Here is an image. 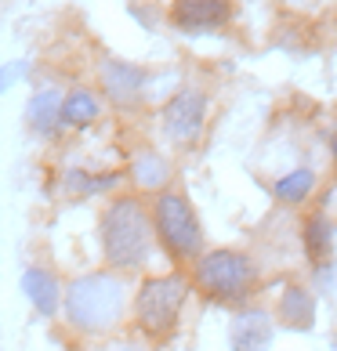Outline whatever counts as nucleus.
Listing matches in <instances>:
<instances>
[{
    "mask_svg": "<svg viewBox=\"0 0 337 351\" xmlns=\"http://www.w3.org/2000/svg\"><path fill=\"white\" fill-rule=\"evenodd\" d=\"M301 239H305L308 261H312L316 268H319V265H330V257H334V217H330V210L308 214Z\"/></svg>",
    "mask_w": 337,
    "mask_h": 351,
    "instance_id": "12",
    "label": "nucleus"
},
{
    "mask_svg": "<svg viewBox=\"0 0 337 351\" xmlns=\"http://www.w3.org/2000/svg\"><path fill=\"white\" fill-rule=\"evenodd\" d=\"M120 171H106V174H87V171H69L62 178V189L73 196H95V192H109L120 185Z\"/></svg>",
    "mask_w": 337,
    "mask_h": 351,
    "instance_id": "17",
    "label": "nucleus"
},
{
    "mask_svg": "<svg viewBox=\"0 0 337 351\" xmlns=\"http://www.w3.org/2000/svg\"><path fill=\"white\" fill-rule=\"evenodd\" d=\"M131 181L138 189H149V192H163V185L171 181V160H167L163 152L156 149H146V152H138V160L131 163Z\"/></svg>",
    "mask_w": 337,
    "mask_h": 351,
    "instance_id": "13",
    "label": "nucleus"
},
{
    "mask_svg": "<svg viewBox=\"0 0 337 351\" xmlns=\"http://www.w3.org/2000/svg\"><path fill=\"white\" fill-rule=\"evenodd\" d=\"M207 95L196 87H185V90H178V95L163 106L160 112V120H163V131L171 141H196L200 131H203V123H207Z\"/></svg>",
    "mask_w": 337,
    "mask_h": 351,
    "instance_id": "6",
    "label": "nucleus"
},
{
    "mask_svg": "<svg viewBox=\"0 0 337 351\" xmlns=\"http://www.w3.org/2000/svg\"><path fill=\"white\" fill-rule=\"evenodd\" d=\"M185 301H189V279L181 271L149 276L135 293V326L152 341H160V337L178 330Z\"/></svg>",
    "mask_w": 337,
    "mask_h": 351,
    "instance_id": "5",
    "label": "nucleus"
},
{
    "mask_svg": "<svg viewBox=\"0 0 337 351\" xmlns=\"http://www.w3.org/2000/svg\"><path fill=\"white\" fill-rule=\"evenodd\" d=\"M279 4H287V8H312L316 0H279Z\"/></svg>",
    "mask_w": 337,
    "mask_h": 351,
    "instance_id": "19",
    "label": "nucleus"
},
{
    "mask_svg": "<svg viewBox=\"0 0 337 351\" xmlns=\"http://www.w3.org/2000/svg\"><path fill=\"white\" fill-rule=\"evenodd\" d=\"M58 112H62V95L55 87H44L30 98V109H25V120L36 134H55L58 131Z\"/></svg>",
    "mask_w": 337,
    "mask_h": 351,
    "instance_id": "14",
    "label": "nucleus"
},
{
    "mask_svg": "<svg viewBox=\"0 0 337 351\" xmlns=\"http://www.w3.org/2000/svg\"><path fill=\"white\" fill-rule=\"evenodd\" d=\"M152 221V239H156L174 261H196L203 254V225L196 217V206H192L181 192L163 189L156 203L149 210Z\"/></svg>",
    "mask_w": 337,
    "mask_h": 351,
    "instance_id": "4",
    "label": "nucleus"
},
{
    "mask_svg": "<svg viewBox=\"0 0 337 351\" xmlns=\"http://www.w3.org/2000/svg\"><path fill=\"white\" fill-rule=\"evenodd\" d=\"M62 311L76 333H109L124 322L127 311V286L116 271H87L69 279L62 290Z\"/></svg>",
    "mask_w": 337,
    "mask_h": 351,
    "instance_id": "1",
    "label": "nucleus"
},
{
    "mask_svg": "<svg viewBox=\"0 0 337 351\" xmlns=\"http://www.w3.org/2000/svg\"><path fill=\"white\" fill-rule=\"evenodd\" d=\"M316 185H319V178H316V171H290V174H283L279 181H276V199L279 203H290V206H297V203H305L308 196L316 192Z\"/></svg>",
    "mask_w": 337,
    "mask_h": 351,
    "instance_id": "16",
    "label": "nucleus"
},
{
    "mask_svg": "<svg viewBox=\"0 0 337 351\" xmlns=\"http://www.w3.org/2000/svg\"><path fill=\"white\" fill-rule=\"evenodd\" d=\"M102 254L113 271H138L152 257V221L138 196H116L98 221Z\"/></svg>",
    "mask_w": 337,
    "mask_h": 351,
    "instance_id": "2",
    "label": "nucleus"
},
{
    "mask_svg": "<svg viewBox=\"0 0 337 351\" xmlns=\"http://www.w3.org/2000/svg\"><path fill=\"white\" fill-rule=\"evenodd\" d=\"M192 279H196V286L211 301L240 304V301H247L257 286V265L251 254L232 250V246H218V250H207L196 257Z\"/></svg>",
    "mask_w": 337,
    "mask_h": 351,
    "instance_id": "3",
    "label": "nucleus"
},
{
    "mask_svg": "<svg viewBox=\"0 0 337 351\" xmlns=\"http://www.w3.org/2000/svg\"><path fill=\"white\" fill-rule=\"evenodd\" d=\"M102 87H106V95L113 101H127L146 87V69L131 66V62H120V58H109L102 66Z\"/></svg>",
    "mask_w": 337,
    "mask_h": 351,
    "instance_id": "11",
    "label": "nucleus"
},
{
    "mask_svg": "<svg viewBox=\"0 0 337 351\" xmlns=\"http://www.w3.org/2000/svg\"><path fill=\"white\" fill-rule=\"evenodd\" d=\"M98 112H102V106H98V95L95 90H87V87H80V90H69L66 98H62V112H58V120L66 123V127H91L98 120Z\"/></svg>",
    "mask_w": 337,
    "mask_h": 351,
    "instance_id": "15",
    "label": "nucleus"
},
{
    "mask_svg": "<svg viewBox=\"0 0 337 351\" xmlns=\"http://www.w3.org/2000/svg\"><path fill=\"white\" fill-rule=\"evenodd\" d=\"M316 311H319V304H316V293L308 290V286L290 282L287 290H283V297H279V322L287 330L308 333L316 326Z\"/></svg>",
    "mask_w": 337,
    "mask_h": 351,
    "instance_id": "9",
    "label": "nucleus"
},
{
    "mask_svg": "<svg viewBox=\"0 0 337 351\" xmlns=\"http://www.w3.org/2000/svg\"><path fill=\"white\" fill-rule=\"evenodd\" d=\"M272 333H276V326H272V315L265 308H243L232 319L229 344H232V351H268Z\"/></svg>",
    "mask_w": 337,
    "mask_h": 351,
    "instance_id": "8",
    "label": "nucleus"
},
{
    "mask_svg": "<svg viewBox=\"0 0 337 351\" xmlns=\"http://www.w3.org/2000/svg\"><path fill=\"white\" fill-rule=\"evenodd\" d=\"M22 293L30 297V304L40 311V315H58L62 286H58L55 271H47V268H40V265L25 268V271H22Z\"/></svg>",
    "mask_w": 337,
    "mask_h": 351,
    "instance_id": "10",
    "label": "nucleus"
},
{
    "mask_svg": "<svg viewBox=\"0 0 337 351\" xmlns=\"http://www.w3.org/2000/svg\"><path fill=\"white\" fill-rule=\"evenodd\" d=\"M236 0H174L171 22L181 33H214L232 19Z\"/></svg>",
    "mask_w": 337,
    "mask_h": 351,
    "instance_id": "7",
    "label": "nucleus"
},
{
    "mask_svg": "<svg viewBox=\"0 0 337 351\" xmlns=\"http://www.w3.org/2000/svg\"><path fill=\"white\" fill-rule=\"evenodd\" d=\"M113 351H141V348H135V344H120V348H113Z\"/></svg>",
    "mask_w": 337,
    "mask_h": 351,
    "instance_id": "20",
    "label": "nucleus"
},
{
    "mask_svg": "<svg viewBox=\"0 0 337 351\" xmlns=\"http://www.w3.org/2000/svg\"><path fill=\"white\" fill-rule=\"evenodd\" d=\"M25 73H30L25 62H8V66H0V95H8V90L15 87Z\"/></svg>",
    "mask_w": 337,
    "mask_h": 351,
    "instance_id": "18",
    "label": "nucleus"
}]
</instances>
